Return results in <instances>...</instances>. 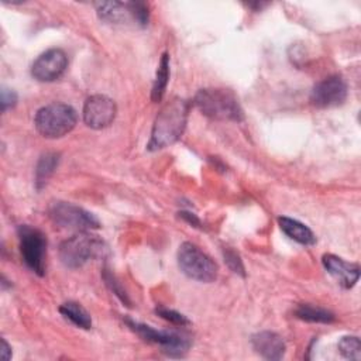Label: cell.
<instances>
[{"mask_svg": "<svg viewBox=\"0 0 361 361\" xmlns=\"http://www.w3.org/2000/svg\"><path fill=\"white\" fill-rule=\"evenodd\" d=\"M188 114L189 103L185 99L173 97L166 102L155 117L148 149L157 151L176 142L185 131Z\"/></svg>", "mask_w": 361, "mask_h": 361, "instance_id": "obj_1", "label": "cell"}, {"mask_svg": "<svg viewBox=\"0 0 361 361\" xmlns=\"http://www.w3.org/2000/svg\"><path fill=\"white\" fill-rule=\"evenodd\" d=\"M193 102L202 114L212 120L241 121L244 118L237 97L227 89H202Z\"/></svg>", "mask_w": 361, "mask_h": 361, "instance_id": "obj_2", "label": "cell"}, {"mask_svg": "<svg viewBox=\"0 0 361 361\" xmlns=\"http://www.w3.org/2000/svg\"><path fill=\"white\" fill-rule=\"evenodd\" d=\"M106 252L104 243L87 231H79V234L61 243L58 254L61 262L71 269L83 267L90 259L103 257Z\"/></svg>", "mask_w": 361, "mask_h": 361, "instance_id": "obj_3", "label": "cell"}, {"mask_svg": "<svg viewBox=\"0 0 361 361\" xmlns=\"http://www.w3.org/2000/svg\"><path fill=\"white\" fill-rule=\"evenodd\" d=\"M78 123L76 110L65 103H51L41 107L34 118L37 131L45 138H61Z\"/></svg>", "mask_w": 361, "mask_h": 361, "instance_id": "obj_4", "label": "cell"}, {"mask_svg": "<svg viewBox=\"0 0 361 361\" xmlns=\"http://www.w3.org/2000/svg\"><path fill=\"white\" fill-rule=\"evenodd\" d=\"M178 265L190 279L199 282H213L217 278V264L197 245L186 241L179 245Z\"/></svg>", "mask_w": 361, "mask_h": 361, "instance_id": "obj_5", "label": "cell"}, {"mask_svg": "<svg viewBox=\"0 0 361 361\" xmlns=\"http://www.w3.org/2000/svg\"><path fill=\"white\" fill-rule=\"evenodd\" d=\"M20 240V251L25 265L42 276L45 274V254H47V240L45 235L28 224H21L17 228Z\"/></svg>", "mask_w": 361, "mask_h": 361, "instance_id": "obj_6", "label": "cell"}, {"mask_svg": "<svg viewBox=\"0 0 361 361\" xmlns=\"http://www.w3.org/2000/svg\"><path fill=\"white\" fill-rule=\"evenodd\" d=\"M48 212L51 220L62 228L89 231L100 226L99 220L90 212L69 202H54Z\"/></svg>", "mask_w": 361, "mask_h": 361, "instance_id": "obj_7", "label": "cell"}, {"mask_svg": "<svg viewBox=\"0 0 361 361\" xmlns=\"http://www.w3.org/2000/svg\"><path fill=\"white\" fill-rule=\"evenodd\" d=\"M126 323L133 331H135L145 341L158 344L162 348V351L166 353L168 355H180L189 348V341L183 336H179L172 331L157 330L148 324H142L130 319H127Z\"/></svg>", "mask_w": 361, "mask_h": 361, "instance_id": "obj_8", "label": "cell"}, {"mask_svg": "<svg viewBox=\"0 0 361 361\" xmlns=\"http://www.w3.org/2000/svg\"><path fill=\"white\" fill-rule=\"evenodd\" d=\"M68 68V56L59 48L42 52L31 65V75L39 82H54L63 75Z\"/></svg>", "mask_w": 361, "mask_h": 361, "instance_id": "obj_9", "label": "cell"}, {"mask_svg": "<svg viewBox=\"0 0 361 361\" xmlns=\"http://www.w3.org/2000/svg\"><path fill=\"white\" fill-rule=\"evenodd\" d=\"M347 97V83L338 76H329L316 83L310 93V102L316 107L327 109L341 104Z\"/></svg>", "mask_w": 361, "mask_h": 361, "instance_id": "obj_10", "label": "cell"}, {"mask_svg": "<svg viewBox=\"0 0 361 361\" xmlns=\"http://www.w3.org/2000/svg\"><path fill=\"white\" fill-rule=\"evenodd\" d=\"M116 103L104 94H93L83 104V121L87 127L100 130L111 124L116 117Z\"/></svg>", "mask_w": 361, "mask_h": 361, "instance_id": "obj_11", "label": "cell"}, {"mask_svg": "<svg viewBox=\"0 0 361 361\" xmlns=\"http://www.w3.org/2000/svg\"><path fill=\"white\" fill-rule=\"evenodd\" d=\"M323 267L326 271L336 278V281L345 289L353 288L358 278H360V267L357 264H351L344 261L343 258L333 255V254H324L322 258Z\"/></svg>", "mask_w": 361, "mask_h": 361, "instance_id": "obj_12", "label": "cell"}, {"mask_svg": "<svg viewBox=\"0 0 361 361\" xmlns=\"http://www.w3.org/2000/svg\"><path fill=\"white\" fill-rule=\"evenodd\" d=\"M252 348L265 360H281L285 354L286 345L282 337L274 331H259L251 338Z\"/></svg>", "mask_w": 361, "mask_h": 361, "instance_id": "obj_13", "label": "cell"}, {"mask_svg": "<svg viewBox=\"0 0 361 361\" xmlns=\"http://www.w3.org/2000/svg\"><path fill=\"white\" fill-rule=\"evenodd\" d=\"M278 223H279L281 230L289 238H292L293 241H296V243H299L302 245H313L316 243V235L303 223H300V221H298L295 219L286 217V216L279 217Z\"/></svg>", "mask_w": 361, "mask_h": 361, "instance_id": "obj_14", "label": "cell"}, {"mask_svg": "<svg viewBox=\"0 0 361 361\" xmlns=\"http://www.w3.org/2000/svg\"><path fill=\"white\" fill-rule=\"evenodd\" d=\"M99 17L107 23H121L130 14L128 3L120 1H100L94 3Z\"/></svg>", "mask_w": 361, "mask_h": 361, "instance_id": "obj_15", "label": "cell"}, {"mask_svg": "<svg viewBox=\"0 0 361 361\" xmlns=\"http://www.w3.org/2000/svg\"><path fill=\"white\" fill-rule=\"evenodd\" d=\"M61 314L68 319L71 323H73L75 326L80 327V329H90L92 327V317L87 313V310L80 306L76 302H65L63 305H61L59 307Z\"/></svg>", "mask_w": 361, "mask_h": 361, "instance_id": "obj_16", "label": "cell"}, {"mask_svg": "<svg viewBox=\"0 0 361 361\" xmlns=\"http://www.w3.org/2000/svg\"><path fill=\"white\" fill-rule=\"evenodd\" d=\"M295 316L300 320L310 323H331L334 322V314L323 307L313 306L309 303H302L295 309Z\"/></svg>", "mask_w": 361, "mask_h": 361, "instance_id": "obj_17", "label": "cell"}, {"mask_svg": "<svg viewBox=\"0 0 361 361\" xmlns=\"http://www.w3.org/2000/svg\"><path fill=\"white\" fill-rule=\"evenodd\" d=\"M168 79H169V55L165 52L161 56V61H159V65L157 69V75L154 79V85H152V90H151L152 102L162 100L165 90H166Z\"/></svg>", "mask_w": 361, "mask_h": 361, "instance_id": "obj_18", "label": "cell"}, {"mask_svg": "<svg viewBox=\"0 0 361 361\" xmlns=\"http://www.w3.org/2000/svg\"><path fill=\"white\" fill-rule=\"evenodd\" d=\"M58 162H59V154H56V152H48L39 158V161L37 164V169H35L37 188H41L42 185L47 183L49 176L56 169Z\"/></svg>", "mask_w": 361, "mask_h": 361, "instance_id": "obj_19", "label": "cell"}, {"mask_svg": "<svg viewBox=\"0 0 361 361\" xmlns=\"http://www.w3.org/2000/svg\"><path fill=\"white\" fill-rule=\"evenodd\" d=\"M338 351L348 360H361V341L355 336L341 337L338 341Z\"/></svg>", "mask_w": 361, "mask_h": 361, "instance_id": "obj_20", "label": "cell"}, {"mask_svg": "<svg viewBox=\"0 0 361 361\" xmlns=\"http://www.w3.org/2000/svg\"><path fill=\"white\" fill-rule=\"evenodd\" d=\"M155 313L158 316H161L162 319H165L169 323L176 324V326H186V324L190 323L189 319L186 316H183L182 313H179L176 310H172V309H168V307H164V306H158L155 309Z\"/></svg>", "mask_w": 361, "mask_h": 361, "instance_id": "obj_21", "label": "cell"}, {"mask_svg": "<svg viewBox=\"0 0 361 361\" xmlns=\"http://www.w3.org/2000/svg\"><path fill=\"white\" fill-rule=\"evenodd\" d=\"M128 7H130V14H131L134 21H137L140 25H147L148 24L149 11H148V6L145 3L130 1Z\"/></svg>", "mask_w": 361, "mask_h": 361, "instance_id": "obj_22", "label": "cell"}, {"mask_svg": "<svg viewBox=\"0 0 361 361\" xmlns=\"http://www.w3.org/2000/svg\"><path fill=\"white\" fill-rule=\"evenodd\" d=\"M103 279H104L106 285L113 290V293H116V295L120 298L121 302L130 305V300H128V298H127L126 290L121 288V285L118 283V281L116 279V276H114L111 272H109V269H104V271H103Z\"/></svg>", "mask_w": 361, "mask_h": 361, "instance_id": "obj_23", "label": "cell"}, {"mask_svg": "<svg viewBox=\"0 0 361 361\" xmlns=\"http://www.w3.org/2000/svg\"><path fill=\"white\" fill-rule=\"evenodd\" d=\"M224 261L227 262V265L231 268V271H234L235 274H241L244 276V267L243 262L240 259V257L230 248H224Z\"/></svg>", "mask_w": 361, "mask_h": 361, "instance_id": "obj_24", "label": "cell"}, {"mask_svg": "<svg viewBox=\"0 0 361 361\" xmlns=\"http://www.w3.org/2000/svg\"><path fill=\"white\" fill-rule=\"evenodd\" d=\"M17 103V94L14 90L11 89H1V110L6 111L8 109H11L14 104Z\"/></svg>", "mask_w": 361, "mask_h": 361, "instance_id": "obj_25", "label": "cell"}, {"mask_svg": "<svg viewBox=\"0 0 361 361\" xmlns=\"http://www.w3.org/2000/svg\"><path fill=\"white\" fill-rule=\"evenodd\" d=\"M1 358L4 360V361H7V360H10L11 358V350H10V345L7 344V341L3 338L1 340Z\"/></svg>", "mask_w": 361, "mask_h": 361, "instance_id": "obj_26", "label": "cell"}, {"mask_svg": "<svg viewBox=\"0 0 361 361\" xmlns=\"http://www.w3.org/2000/svg\"><path fill=\"white\" fill-rule=\"evenodd\" d=\"M185 220H188L192 226H199L200 224V220L195 216V214H192V213H188V212H180L179 213Z\"/></svg>", "mask_w": 361, "mask_h": 361, "instance_id": "obj_27", "label": "cell"}]
</instances>
